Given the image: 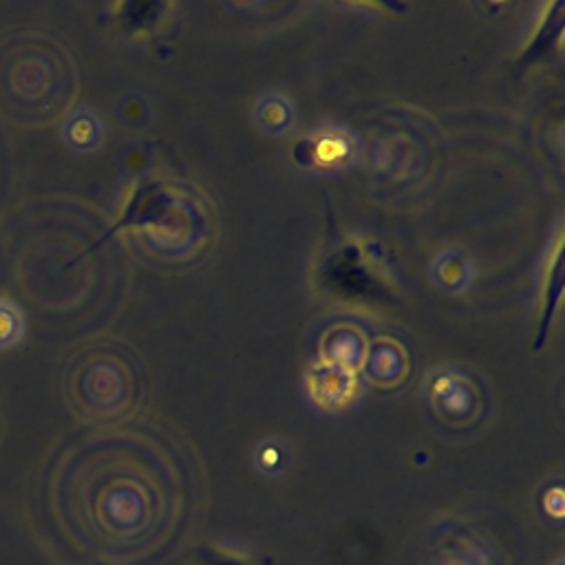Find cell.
Returning <instances> with one entry per match:
<instances>
[{
	"mask_svg": "<svg viewBox=\"0 0 565 565\" xmlns=\"http://www.w3.org/2000/svg\"><path fill=\"white\" fill-rule=\"evenodd\" d=\"M139 232L157 254L190 258L210 238V205L194 188L183 183H148L132 194L121 221L113 227Z\"/></svg>",
	"mask_w": 565,
	"mask_h": 565,
	"instance_id": "obj_1",
	"label": "cell"
},
{
	"mask_svg": "<svg viewBox=\"0 0 565 565\" xmlns=\"http://www.w3.org/2000/svg\"><path fill=\"white\" fill-rule=\"evenodd\" d=\"M132 391V373L119 358L99 360L84 382L86 402L102 411L121 408Z\"/></svg>",
	"mask_w": 565,
	"mask_h": 565,
	"instance_id": "obj_2",
	"label": "cell"
},
{
	"mask_svg": "<svg viewBox=\"0 0 565 565\" xmlns=\"http://www.w3.org/2000/svg\"><path fill=\"white\" fill-rule=\"evenodd\" d=\"M296 152L302 163L340 166L351 157V141L342 132H320L316 139H305Z\"/></svg>",
	"mask_w": 565,
	"mask_h": 565,
	"instance_id": "obj_3",
	"label": "cell"
},
{
	"mask_svg": "<svg viewBox=\"0 0 565 565\" xmlns=\"http://www.w3.org/2000/svg\"><path fill=\"white\" fill-rule=\"evenodd\" d=\"M545 265V282H543V296H541V327H539V340L536 347H541V342L547 338L550 331V322L554 316V309L558 305L561 298V289H563V269H561V234L556 238V245L552 247V254L547 256Z\"/></svg>",
	"mask_w": 565,
	"mask_h": 565,
	"instance_id": "obj_4",
	"label": "cell"
},
{
	"mask_svg": "<svg viewBox=\"0 0 565 565\" xmlns=\"http://www.w3.org/2000/svg\"><path fill=\"white\" fill-rule=\"evenodd\" d=\"M353 386H355V380L347 369H340V366H335V371L324 369L313 384L316 402H320L322 406H342L351 397Z\"/></svg>",
	"mask_w": 565,
	"mask_h": 565,
	"instance_id": "obj_5",
	"label": "cell"
},
{
	"mask_svg": "<svg viewBox=\"0 0 565 565\" xmlns=\"http://www.w3.org/2000/svg\"><path fill=\"white\" fill-rule=\"evenodd\" d=\"M258 126L271 135L278 132H287L294 124V108L291 104L282 97V95H265L258 104H256V113H254Z\"/></svg>",
	"mask_w": 565,
	"mask_h": 565,
	"instance_id": "obj_6",
	"label": "cell"
},
{
	"mask_svg": "<svg viewBox=\"0 0 565 565\" xmlns=\"http://www.w3.org/2000/svg\"><path fill=\"white\" fill-rule=\"evenodd\" d=\"M433 276L437 280V285H441L448 291H459L468 285L470 276H472V267L466 260V256L457 249H448L444 252L433 269Z\"/></svg>",
	"mask_w": 565,
	"mask_h": 565,
	"instance_id": "obj_7",
	"label": "cell"
},
{
	"mask_svg": "<svg viewBox=\"0 0 565 565\" xmlns=\"http://www.w3.org/2000/svg\"><path fill=\"white\" fill-rule=\"evenodd\" d=\"M433 393L439 395V404L444 413H470L472 411V393L470 386L455 375H439L433 384Z\"/></svg>",
	"mask_w": 565,
	"mask_h": 565,
	"instance_id": "obj_8",
	"label": "cell"
},
{
	"mask_svg": "<svg viewBox=\"0 0 565 565\" xmlns=\"http://www.w3.org/2000/svg\"><path fill=\"white\" fill-rule=\"evenodd\" d=\"M402 364H404L402 351L384 340V342H377L371 349L369 375L377 384H388V382H393V380H397L402 375Z\"/></svg>",
	"mask_w": 565,
	"mask_h": 565,
	"instance_id": "obj_9",
	"label": "cell"
},
{
	"mask_svg": "<svg viewBox=\"0 0 565 565\" xmlns=\"http://www.w3.org/2000/svg\"><path fill=\"white\" fill-rule=\"evenodd\" d=\"M324 355L331 360V364L344 369L355 366L362 358V344L355 333H338L335 338H329L324 344Z\"/></svg>",
	"mask_w": 565,
	"mask_h": 565,
	"instance_id": "obj_10",
	"label": "cell"
},
{
	"mask_svg": "<svg viewBox=\"0 0 565 565\" xmlns=\"http://www.w3.org/2000/svg\"><path fill=\"white\" fill-rule=\"evenodd\" d=\"M99 137H102V128H99V121L90 115V113H77L68 126H66V139L71 146L79 148V150H86V148H93L99 143Z\"/></svg>",
	"mask_w": 565,
	"mask_h": 565,
	"instance_id": "obj_11",
	"label": "cell"
},
{
	"mask_svg": "<svg viewBox=\"0 0 565 565\" xmlns=\"http://www.w3.org/2000/svg\"><path fill=\"white\" fill-rule=\"evenodd\" d=\"M22 333V320L20 313L0 300V347L13 344Z\"/></svg>",
	"mask_w": 565,
	"mask_h": 565,
	"instance_id": "obj_12",
	"label": "cell"
},
{
	"mask_svg": "<svg viewBox=\"0 0 565 565\" xmlns=\"http://www.w3.org/2000/svg\"><path fill=\"white\" fill-rule=\"evenodd\" d=\"M282 459V452H280V448L278 446H263L260 448V452H258V463H260V468L263 470H267V472H274L276 468H280V461Z\"/></svg>",
	"mask_w": 565,
	"mask_h": 565,
	"instance_id": "obj_13",
	"label": "cell"
},
{
	"mask_svg": "<svg viewBox=\"0 0 565 565\" xmlns=\"http://www.w3.org/2000/svg\"><path fill=\"white\" fill-rule=\"evenodd\" d=\"M556 565H561V563H556Z\"/></svg>",
	"mask_w": 565,
	"mask_h": 565,
	"instance_id": "obj_14",
	"label": "cell"
}]
</instances>
